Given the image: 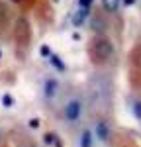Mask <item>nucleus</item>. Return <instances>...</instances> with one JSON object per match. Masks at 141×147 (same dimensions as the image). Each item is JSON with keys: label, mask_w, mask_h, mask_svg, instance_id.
<instances>
[{"label": "nucleus", "mask_w": 141, "mask_h": 147, "mask_svg": "<svg viewBox=\"0 0 141 147\" xmlns=\"http://www.w3.org/2000/svg\"><path fill=\"white\" fill-rule=\"evenodd\" d=\"M86 55L94 67H108L117 57L116 41L110 35H90V39L86 43Z\"/></svg>", "instance_id": "nucleus-1"}, {"label": "nucleus", "mask_w": 141, "mask_h": 147, "mask_svg": "<svg viewBox=\"0 0 141 147\" xmlns=\"http://www.w3.org/2000/svg\"><path fill=\"white\" fill-rule=\"evenodd\" d=\"M88 114L86 96L81 92H73L61 102V120L67 127H81Z\"/></svg>", "instance_id": "nucleus-2"}, {"label": "nucleus", "mask_w": 141, "mask_h": 147, "mask_svg": "<svg viewBox=\"0 0 141 147\" xmlns=\"http://www.w3.org/2000/svg\"><path fill=\"white\" fill-rule=\"evenodd\" d=\"M110 100H112V82L98 75L90 80V92L86 96V102H88V108L94 106L98 114L102 116V112H106V108L110 106Z\"/></svg>", "instance_id": "nucleus-3"}, {"label": "nucleus", "mask_w": 141, "mask_h": 147, "mask_svg": "<svg viewBox=\"0 0 141 147\" xmlns=\"http://www.w3.org/2000/svg\"><path fill=\"white\" fill-rule=\"evenodd\" d=\"M41 96L47 104H55V102L61 100L63 96V84L61 80L55 79V77H45L43 82H41Z\"/></svg>", "instance_id": "nucleus-4"}, {"label": "nucleus", "mask_w": 141, "mask_h": 147, "mask_svg": "<svg viewBox=\"0 0 141 147\" xmlns=\"http://www.w3.org/2000/svg\"><path fill=\"white\" fill-rule=\"evenodd\" d=\"M14 37H16V45H22V47H28L30 41H32V30H30V22L20 16L16 24H14Z\"/></svg>", "instance_id": "nucleus-5"}, {"label": "nucleus", "mask_w": 141, "mask_h": 147, "mask_svg": "<svg viewBox=\"0 0 141 147\" xmlns=\"http://www.w3.org/2000/svg\"><path fill=\"white\" fill-rule=\"evenodd\" d=\"M90 131H92L94 139H98V141L106 143V141H110V137H112V125H110V122H108V118L98 116V118L94 120Z\"/></svg>", "instance_id": "nucleus-6"}, {"label": "nucleus", "mask_w": 141, "mask_h": 147, "mask_svg": "<svg viewBox=\"0 0 141 147\" xmlns=\"http://www.w3.org/2000/svg\"><path fill=\"white\" fill-rule=\"evenodd\" d=\"M90 28H92V35H108L110 30V18L104 12H96L90 20Z\"/></svg>", "instance_id": "nucleus-7"}, {"label": "nucleus", "mask_w": 141, "mask_h": 147, "mask_svg": "<svg viewBox=\"0 0 141 147\" xmlns=\"http://www.w3.org/2000/svg\"><path fill=\"white\" fill-rule=\"evenodd\" d=\"M100 6H102V12L108 18L110 16H117L120 10H122V0H102Z\"/></svg>", "instance_id": "nucleus-8"}, {"label": "nucleus", "mask_w": 141, "mask_h": 147, "mask_svg": "<svg viewBox=\"0 0 141 147\" xmlns=\"http://www.w3.org/2000/svg\"><path fill=\"white\" fill-rule=\"evenodd\" d=\"M92 145H94L92 131H90V127H84L77 137V147H92Z\"/></svg>", "instance_id": "nucleus-9"}, {"label": "nucleus", "mask_w": 141, "mask_h": 147, "mask_svg": "<svg viewBox=\"0 0 141 147\" xmlns=\"http://www.w3.org/2000/svg\"><path fill=\"white\" fill-rule=\"evenodd\" d=\"M0 136H2V131H0Z\"/></svg>", "instance_id": "nucleus-10"}]
</instances>
